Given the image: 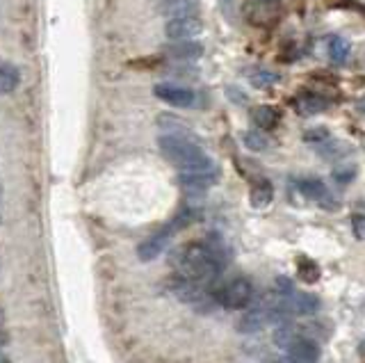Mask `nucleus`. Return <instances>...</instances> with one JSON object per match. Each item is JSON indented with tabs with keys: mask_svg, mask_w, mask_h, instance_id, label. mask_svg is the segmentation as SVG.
<instances>
[{
	"mask_svg": "<svg viewBox=\"0 0 365 363\" xmlns=\"http://www.w3.org/2000/svg\"><path fill=\"white\" fill-rule=\"evenodd\" d=\"M352 229L356 240H365V215H354L352 218Z\"/></svg>",
	"mask_w": 365,
	"mask_h": 363,
	"instance_id": "4be33fe9",
	"label": "nucleus"
},
{
	"mask_svg": "<svg viewBox=\"0 0 365 363\" xmlns=\"http://www.w3.org/2000/svg\"><path fill=\"white\" fill-rule=\"evenodd\" d=\"M21 76L14 66H0V94H10L16 90Z\"/></svg>",
	"mask_w": 365,
	"mask_h": 363,
	"instance_id": "dca6fc26",
	"label": "nucleus"
},
{
	"mask_svg": "<svg viewBox=\"0 0 365 363\" xmlns=\"http://www.w3.org/2000/svg\"><path fill=\"white\" fill-rule=\"evenodd\" d=\"M217 176H220V171L217 169H210V171H189V174H180L178 176V183L182 185V190H187V192H203V190L210 187Z\"/></svg>",
	"mask_w": 365,
	"mask_h": 363,
	"instance_id": "1a4fd4ad",
	"label": "nucleus"
},
{
	"mask_svg": "<svg viewBox=\"0 0 365 363\" xmlns=\"http://www.w3.org/2000/svg\"><path fill=\"white\" fill-rule=\"evenodd\" d=\"M160 153L167 158L171 165L180 169V174H189V171H210L217 169V165L210 160L201 146L194 144L187 137L180 135H162L158 140Z\"/></svg>",
	"mask_w": 365,
	"mask_h": 363,
	"instance_id": "f03ea898",
	"label": "nucleus"
},
{
	"mask_svg": "<svg viewBox=\"0 0 365 363\" xmlns=\"http://www.w3.org/2000/svg\"><path fill=\"white\" fill-rule=\"evenodd\" d=\"M356 112H359L361 117H365V99H361L359 103H356Z\"/></svg>",
	"mask_w": 365,
	"mask_h": 363,
	"instance_id": "5701e85b",
	"label": "nucleus"
},
{
	"mask_svg": "<svg viewBox=\"0 0 365 363\" xmlns=\"http://www.w3.org/2000/svg\"><path fill=\"white\" fill-rule=\"evenodd\" d=\"M249 80L254 87H269V85H274V83H279V73H274V71H267V69H258V71L254 73H249Z\"/></svg>",
	"mask_w": 365,
	"mask_h": 363,
	"instance_id": "f3484780",
	"label": "nucleus"
},
{
	"mask_svg": "<svg viewBox=\"0 0 365 363\" xmlns=\"http://www.w3.org/2000/svg\"><path fill=\"white\" fill-rule=\"evenodd\" d=\"M0 363H10V359H7L3 352H0Z\"/></svg>",
	"mask_w": 365,
	"mask_h": 363,
	"instance_id": "a878e982",
	"label": "nucleus"
},
{
	"mask_svg": "<svg viewBox=\"0 0 365 363\" xmlns=\"http://www.w3.org/2000/svg\"><path fill=\"white\" fill-rule=\"evenodd\" d=\"M167 3H176V0H167Z\"/></svg>",
	"mask_w": 365,
	"mask_h": 363,
	"instance_id": "bb28decb",
	"label": "nucleus"
},
{
	"mask_svg": "<svg viewBox=\"0 0 365 363\" xmlns=\"http://www.w3.org/2000/svg\"><path fill=\"white\" fill-rule=\"evenodd\" d=\"M251 119H254V124L260 131H272V128H276V124H279V112L269 106H258L251 112Z\"/></svg>",
	"mask_w": 365,
	"mask_h": 363,
	"instance_id": "4468645a",
	"label": "nucleus"
},
{
	"mask_svg": "<svg viewBox=\"0 0 365 363\" xmlns=\"http://www.w3.org/2000/svg\"><path fill=\"white\" fill-rule=\"evenodd\" d=\"M283 301L285 308H288V315H313L320 308V299L315 295H308V292H290Z\"/></svg>",
	"mask_w": 365,
	"mask_h": 363,
	"instance_id": "6e6552de",
	"label": "nucleus"
},
{
	"mask_svg": "<svg viewBox=\"0 0 365 363\" xmlns=\"http://www.w3.org/2000/svg\"><path fill=\"white\" fill-rule=\"evenodd\" d=\"M153 94L160 101L169 103V106H173V108H189V106H194V92L187 90V87H180V85H169V83L155 85Z\"/></svg>",
	"mask_w": 365,
	"mask_h": 363,
	"instance_id": "423d86ee",
	"label": "nucleus"
},
{
	"mask_svg": "<svg viewBox=\"0 0 365 363\" xmlns=\"http://www.w3.org/2000/svg\"><path fill=\"white\" fill-rule=\"evenodd\" d=\"M245 144L249 146V149H254V151H265L267 149V137L263 133H258V131H249L245 135Z\"/></svg>",
	"mask_w": 365,
	"mask_h": 363,
	"instance_id": "6ab92c4d",
	"label": "nucleus"
},
{
	"mask_svg": "<svg viewBox=\"0 0 365 363\" xmlns=\"http://www.w3.org/2000/svg\"><path fill=\"white\" fill-rule=\"evenodd\" d=\"M297 272L303 281H308V283H315L320 279V267L310 261V258H301L299 265H297Z\"/></svg>",
	"mask_w": 365,
	"mask_h": 363,
	"instance_id": "a211bd4d",
	"label": "nucleus"
},
{
	"mask_svg": "<svg viewBox=\"0 0 365 363\" xmlns=\"http://www.w3.org/2000/svg\"><path fill=\"white\" fill-rule=\"evenodd\" d=\"M294 108H297L299 115L310 117V115H320L329 108V101L322 99L320 94H301V97L294 101Z\"/></svg>",
	"mask_w": 365,
	"mask_h": 363,
	"instance_id": "9b49d317",
	"label": "nucleus"
},
{
	"mask_svg": "<svg viewBox=\"0 0 365 363\" xmlns=\"http://www.w3.org/2000/svg\"><path fill=\"white\" fill-rule=\"evenodd\" d=\"M164 55L173 59H199L203 55V46L199 41H171L169 46H164Z\"/></svg>",
	"mask_w": 365,
	"mask_h": 363,
	"instance_id": "9d476101",
	"label": "nucleus"
},
{
	"mask_svg": "<svg viewBox=\"0 0 365 363\" xmlns=\"http://www.w3.org/2000/svg\"><path fill=\"white\" fill-rule=\"evenodd\" d=\"M327 50H329V59H331L334 64H345L352 55L350 41H347L345 37H341V34H334V37L329 39Z\"/></svg>",
	"mask_w": 365,
	"mask_h": 363,
	"instance_id": "ddd939ff",
	"label": "nucleus"
},
{
	"mask_svg": "<svg viewBox=\"0 0 365 363\" xmlns=\"http://www.w3.org/2000/svg\"><path fill=\"white\" fill-rule=\"evenodd\" d=\"M0 320H3V313H0Z\"/></svg>",
	"mask_w": 365,
	"mask_h": 363,
	"instance_id": "c85d7f7f",
	"label": "nucleus"
},
{
	"mask_svg": "<svg viewBox=\"0 0 365 363\" xmlns=\"http://www.w3.org/2000/svg\"><path fill=\"white\" fill-rule=\"evenodd\" d=\"M288 357L299 361V363H317L320 361V345L308 339V336L297 334L294 339L288 343Z\"/></svg>",
	"mask_w": 365,
	"mask_h": 363,
	"instance_id": "0eeeda50",
	"label": "nucleus"
},
{
	"mask_svg": "<svg viewBox=\"0 0 365 363\" xmlns=\"http://www.w3.org/2000/svg\"><path fill=\"white\" fill-rule=\"evenodd\" d=\"M171 265L176 267V276L208 288L224 270V254L210 242H189L171 254Z\"/></svg>",
	"mask_w": 365,
	"mask_h": 363,
	"instance_id": "f257e3e1",
	"label": "nucleus"
},
{
	"mask_svg": "<svg viewBox=\"0 0 365 363\" xmlns=\"http://www.w3.org/2000/svg\"><path fill=\"white\" fill-rule=\"evenodd\" d=\"M272 197H274V187L269 180L265 178H260L254 183V187H251V192H249V201L254 208H265V206L272 204Z\"/></svg>",
	"mask_w": 365,
	"mask_h": 363,
	"instance_id": "f8f14e48",
	"label": "nucleus"
},
{
	"mask_svg": "<svg viewBox=\"0 0 365 363\" xmlns=\"http://www.w3.org/2000/svg\"><path fill=\"white\" fill-rule=\"evenodd\" d=\"M7 341H10V339H7V334H5L3 329H0V350L5 348V345H7Z\"/></svg>",
	"mask_w": 365,
	"mask_h": 363,
	"instance_id": "b1692460",
	"label": "nucleus"
},
{
	"mask_svg": "<svg viewBox=\"0 0 365 363\" xmlns=\"http://www.w3.org/2000/svg\"><path fill=\"white\" fill-rule=\"evenodd\" d=\"M192 220H194V213L192 211H182L178 218H173L167 224V227H162L158 233H153L151 238H146L142 245L137 247V256H140L142 261H153V258H158L164 252V247L169 245V240L176 236L180 229H185Z\"/></svg>",
	"mask_w": 365,
	"mask_h": 363,
	"instance_id": "7ed1b4c3",
	"label": "nucleus"
},
{
	"mask_svg": "<svg viewBox=\"0 0 365 363\" xmlns=\"http://www.w3.org/2000/svg\"><path fill=\"white\" fill-rule=\"evenodd\" d=\"M303 140L313 142V144H322L329 140V133H327V128H310V131L303 133Z\"/></svg>",
	"mask_w": 365,
	"mask_h": 363,
	"instance_id": "aec40b11",
	"label": "nucleus"
},
{
	"mask_svg": "<svg viewBox=\"0 0 365 363\" xmlns=\"http://www.w3.org/2000/svg\"><path fill=\"white\" fill-rule=\"evenodd\" d=\"M0 197H3V187H0Z\"/></svg>",
	"mask_w": 365,
	"mask_h": 363,
	"instance_id": "cd10ccee",
	"label": "nucleus"
},
{
	"mask_svg": "<svg viewBox=\"0 0 365 363\" xmlns=\"http://www.w3.org/2000/svg\"><path fill=\"white\" fill-rule=\"evenodd\" d=\"M356 176V167L354 165H343V167H336L334 169V178L338 183H347V180H352Z\"/></svg>",
	"mask_w": 365,
	"mask_h": 363,
	"instance_id": "412c9836",
	"label": "nucleus"
},
{
	"mask_svg": "<svg viewBox=\"0 0 365 363\" xmlns=\"http://www.w3.org/2000/svg\"><path fill=\"white\" fill-rule=\"evenodd\" d=\"M276 363H299V361H294V359L288 357V359H281V361H276Z\"/></svg>",
	"mask_w": 365,
	"mask_h": 363,
	"instance_id": "393cba45",
	"label": "nucleus"
},
{
	"mask_svg": "<svg viewBox=\"0 0 365 363\" xmlns=\"http://www.w3.org/2000/svg\"><path fill=\"white\" fill-rule=\"evenodd\" d=\"M251 299H254V286H251V281L245 279V276H238V279L229 281L217 292V301L229 311L247 308L251 304Z\"/></svg>",
	"mask_w": 365,
	"mask_h": 363,
	"instance_id": "20e7f679",
	"label": "nucleus"
},
{
	"mask_svg": "<svg viewBox=\"0 0 365 363\" xmlns=\"http://www.w3.org/2000/svg\"><path fill=\"white\" fill-rule=\"evenodd\" d=\"M299 190H301V192L306 194L308 199H320V201H327V199H329V190H327V185L322 183V180H317V178L301 180V183H299Z\"/></svg>",
	"mask_w": 365,
	"mask_h": 363,
	"instance_id": "2eb2a0df",
	"label": "nucleus"
},
{
	"mask_svg": "<svg viewBox=\"0 0 365 363\" xmlns=\"http://www.w3.org/2000/svg\"><path fill=\"white\" fill-rule=\"evenodd\" d=\"M203 23L201 19H196V14L189 16H176V19H169L167 25H164V34L171 41H189L194 39L196 34H201Z\"/></svg>",
	"mask_w": 365,
	"mask_h": 363,
	"instance_id": "39448f33",
	"label": "nucleus"
}]
</instances>
